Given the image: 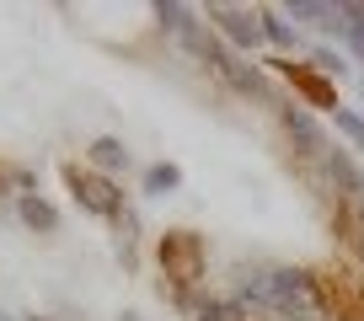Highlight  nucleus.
<instances>
[{
	"instance_id": "f257e3e1",
	"label": "nucleus",
	"mask_w": 364,
	"mask_h": 321,
	"mask_svg": "<svg viewBox=\"0 0 364 321\" xmlns=\"http://www.w3.org/2000/svg\"><path fill=\"white\" fill-rule=\"evenodd\" d=\"M65 183H70V193H75V204L86 209V214L107 219V225H118V219L129 214V198L118 193L113 177H102V172H91V166H75V160H70V166H65Z\"/></svg>"
},
{
	"instance_id": "f03ea898",
	"label": "nucleus",
	"mask_w": 364,
	"mask_h": 321,
	"mask_svg": "<svg viewBox=\"0 0 364 321\" xmlns=\"http://www.w3.org/2000/svg\"><path fill=\"white\" fill-rule=\"evenodd\" d=\"M161 268L171 278V295L177 289H198V278H204V241L193 230H166L161 236Z\"/></svg>"
},
{
	"instance_id": "7ed1b4c3",
	"label": "nucleus",
	"mask_w": 364,
	"mask_h": 321,
	"mask_svg": "<svg viewBox=\"0 0 364 321\" xmlns=\"http://www.w3.org/2000/svg\"><path fill=\"white\" fill-rule=\"evenodd\" d=\"M279 124H284V134L295 139L300 160H311V166H321V156H327V150H332V139H327V129L316 124V113H311L306 102H279Z\"/></svg>"
},
{
	"instance_id": "20e7f679",
	"label": "nucleus",
	"mask_w": 364,
	"mask_h": 321,
	"mask_svg": "<svg viewBox=\"0 0 364 321\" xmlns=\"http://www.w3.org/2000/svg\"><path fill=\"white\" fill-rule=\"evenodd\" d=\"M209 27L220 33V43H230L236 54H257L262 48V27H257V11L247 6H209Z\"/></svg>"
},
{
	"instance_id": "39448f33",
	"label": "nucleus",
	"mask_w": 364,
	"mask_h": 321,
	"mask_svg": "<svg viewBox=\"0 0 364 321\" xmlns=\"http://www.w3.org/2000/svg\"><path fill=\"white\" fill-rule=\"evenodd\" d=\"M262 65L268 70H279V75L289 80V86H295L300 97H306V107H327V113H338V86H332L327 75H316V70L311 65H295V59H284V54H273V59H262Z\"/></svg>"
},
{
	"instance_id": "423d86ee",
	"label": "nucleus",
	"mask_w": 364,
	"mask_h": 321,
	"mask_svg": "<svg viewBox=\"0 0 364 321\" xmlns=\"http://www.w3.org/2000/svg\"><path fill=\"white\" fill-rule=\"evenodd\" d=\"M321 183H327V193H343L353 204V198H364V172H359V160H353V150L332 145L327 156H321Z\"/></svg>"
},
{
	"instance_id": "0eeeda50",
	"label": "nucleus",
	"mask_w": 364,
	"mask_h": 321,
	"mask_svg": "<svg viewBox=\"0 0 364 321\" xmlns=\"http://www.w3.org/2000/svg\"><path fill=\"white\" fill-rule=\"evenodd\" d=\"M86 166H91V172H102V177H118V172H129V145H124L118 134L91 139V150H86Z\"/></svg>"
},
{
	"instance_id": "6e6552de",
	"label": "nucleus",
	"mask_w": 364,
	"mask_h": 321,
	"mask_svg": "<svg viewBox=\"0 0 364 321\" xmlns=\"http://www.w3.org/2000/svg\"><path fill=\"white\" fill-rule=\"evenodd\" d=\"M220 80H225V86H236L241 97H257V102H273V92H268V75H262V65H247L241 54L230 59V70H225ZM273 107H279V102H273Z\"/></svg>"
},
{
	"instance_id": "1a4fd4ad",
	"label": "nucleus",
	"mask_w": 364,
	"mask_h": 321,
	"mask_svg": "<svg viewBox=\"0 0 364 321\" xmlns=\"http://www.w3.org/2000/svg\"><path fill=\"white\" fill-rule=\"evenodd\" d=\"M16 214H22L27 230H43V236H54V230L65 225V214H59L43 193H22V198H16Z\"/></svg>"
},
{
	"instance_id": "9d476101",
	"label": "nucleus",
	"mask_w": 364,
	"mask_h": 321,
	"mask_svg": "<svg viewBox=\"0 0 364 321\" xmlns=\"http://www.w3.org/2000/svg\"><path fill=\"white\" fill-rule=\"evenodd\" d=\"M257 27H262V43H273V48H300V33H295V22H284V11H257Z\"/></svg>"
},
{
	"instance_id": "9b49d317",
	"label": "nucleus",
	"mask_w": 364,
	"mask_h": 321,
	"mask_svg": "<svg viewBox=\"0 0 364 321\" xmlns=\"http://www.w3.org/2000/svg\"><path fill=\"white\" fill-rule=\"evenodd\" d=\"M139 187H145V198H166V193H177V187H182V166H171V160H156V166H145Z\"/></svg>"
},
{
	"instance_id": "f8f14e48",
	"label": "nucleus",
	"mask_w": 364,
	"mask_h": 321,
	"mask_svg": "<svg viewBox=\"0 0 364 321\" xmlns=\"http://www.w3.org/2000/svg\"><path fill=\"white\" fill-rule=\"evenodd\" d=\"M306 65L316 70V75H327V80H343V75H348V59H343L338 48H327V43H316V48H311V54H306Z\"/></svg>"
},
{
	"instance_id": "ddd939ff",
	"label": "nucleus",
	"mask_w": 364,
	"mask_h": 321,
	"mask_svg": "<svg viewBox=\"0 0 364 321\" xmlns=\"http://www.w3.org/2000/svg\"><path fill=\"white\" fill-rule=\"evenodd\" d=\"M156 16H161V27H166V33L171 38H177V43H182V38H188V33H193V11H188V6H171V0H166V6H156Z\"/></svg>"
},
{
	"instance_id": "4468645a",
	"label": "nucleus",
	"mask_w": 364,
	"mask_h": 321,
	"mask_svg": "<svg viewBox=\"0 0 364 321\" xmlns=\"http://www.w3.org/2000/svg\"><path fill=\"white\" fill-rule=\"evenodd\" d=\"M332 118H338V134L348 139L353 150H364V113H353V107H338Z\"/></svg>"
},
{
	"instance_id": "2eb2a0df",
	"label": "nucleus",
	"mask_w": 364,
	"mask_h": 321,
	"mask_svg": "<svg viewBox=\"0 0 364 321\" xmlns=\"http://www.w3.org/2000/svg\"><path fill=\"white\" fill-rule=\"evenodd\" d=\"M338 321H364V316H338Z\"/></svg>"
},
{
	"instance_id": "dca6fc26",
	"label": "nucleus",
	"mask_w": 364,
	"mask_h": 321,
	"mask_svg": "<svg viewBox=\"0 0 364 321\" xmlns=\"http://www.w3.org/2000/svg\"><path fill=\"white\" fill-rule=\"evenodd\" d=\"M359 97H364V80H359Z\"/></svg>"
}]
</instances>
